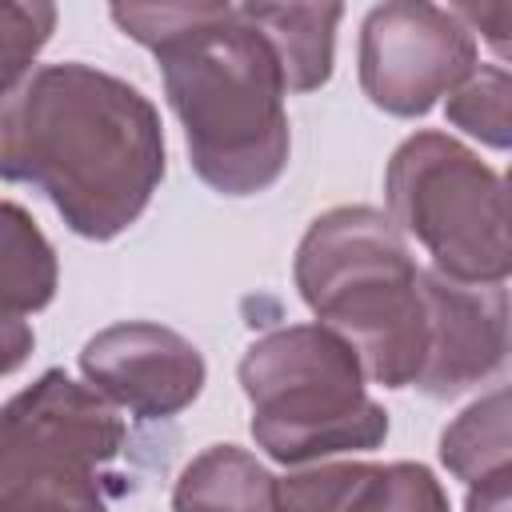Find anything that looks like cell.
Listing matches in <instances>:
<instances>
[{"instance_id":"19","label":"cell","mask_w":512,"mask_h":512,"mask_svg":"<svg viewBox=\"0 0 512 512\" xmlns=\"http://www.w3.org/2000/svg\"><path fill=\"white\" fill-rule=\"evenodd\" d=\"M456 12V20L472 32V28H480L488 40H492V48L504 56L508 52V24H512V4L508 0H488V4H456L452 8Z\"/></svg>"},{"instance_id":"10","label":"cell","mask_w":512,"mask_h":512,"mask_svg":"<svg viewBox=\"0 0 512 512\" xmlns=\"http://www.w3.org/2000/svg\"><path fill=\"white\" fill-rule=\"evenodd\" d=\"M244 12L276 52L284 84L292 92H312L328 84L336 24L344 16L340 4H244Z\"/></svg>"},{"instance_id":"16","label":"cell","mask_w":512,"mask_h":512,"mask_svg":"<svg viewBox=\"0 0 512 512\" xmlns=\"http://www.w3.org/2000/svg\"><path fill=\"white\" fill-rule=\"evenodd\" d=\"M348 512H448L440 480L412 460L372 464Z\"/></svg>"},{"instance_id":"12","label":"cell","mask_w":512,"mask_h":512,"mask_svg":"<svg viewBox=\"0 0 512 512\" xmlns=\"http://www.w3.org/2000/svg\"><path fill=\"white\" fill-rule=\"evenodd\" d=\"M56 280L60 268L48 236L20 204L0 200V312L28 316L48 308L56 296Z\"/></svg>"},{"instance_id":"15","label":"cell","mask_w":512,"mask_h":512,"mask_svg":"<svg viewBox=\"0 0 512 512\" xmlns=\"http://www.w3.org/2000/svg\"><path fill=\"white\" fill-rule=\"evenodd\" d=\"M508 100H512V80L500 64H480L460 88L448 92V120L476 136L488 148H508L512 120H508Z\"/></svg>"},{"instance_id":"4","label":"cell","mask_w":512,"mask_h":512,"mask_svg":"<svg viewBox=\"0 0 512 512\" xmlns=\"http://www.w3.org/2000/svg\"><path fill=\"white\" fill-rule=\"evenodd\" d=\"M240 388L252 404V440L280 464L368 452L388 436V412L364 392L360 356L324 324H288L252 340Z\"/></svg>"},{"instance_id":"21","label":"cell","mask_w":512,"mask_h":512,"mask_svg":"<svg viewBox=\"0 0 512 512\" xmlns=\"http://www.w3.org/2000/svg\"><path fill=\"white\" fill-rule=\"evenodd\" d=\"M508 488H512V468L496 472L468 492V512H508Z\"/></svg>"},{"instance_id":"2","label":"cell","mask_w":512,"mask_h":512,"mask_svg":"<svg viewBox=\"0 0 512 512\" xmlns=\"http://www.w3.org/2000/svg\"><path fill=\"white\" fill-rule=\"evenodd\" d=\"M108 12L156 56L196 176L224 196L272 188L288 164V84L244 4H112Z\"/></svg>"},{"instance_id":"9","label":"cell","mask_w":512,"mask_h":512,"mask_svg":"<svg viewBox=\"0 0 512 512\" xmlns=\"http://www.w3.org/2000/svg\"><path fill=\"white\" fill-rule=\"evenodd\" d=\"M420 296L428 312V348L412 388H420L432 400H452L504 368L508 360L504 284H460L440 276L436 268H420Z\"/></svg>"},{"instance_id":"13","label":"cell","mask_w":512,"mask_h":512,"mask_svg":"<svg viewBox=\"0 0 512 512\" xmlns=\"http://www.w3.org/2000/svg\"><path fill=\"white\" fill-rule=\"evenodd\" d=\"M440 460L444 468L464 480L480 484L496 472L512 468V444H508V388H496L468 404L440 436Z\"/></svg>"},{"instance_id":"1","label":"cell","mask_w":512,"mask_h":512,"mask_svg":"<svg viewBox=\"0 0 512 512\" xmlns=\"http://www.w3.org/2000/svg\"><path fill=\"white\" fill-rule=\"evenodd\" d=\"M0 176L40 188L84 240H112L164 176L152 100L92 64H48L0 100Z\"/></svg>"},{"instance_id":"3","label":"cell","mask_w":512,"mask_h":512,"mask_svg":"<svg viewBox=\"0 0 512 512\" xmlns=\"http://www.w3.org/2000/svg\"><path fill=\"white\" fill-rule=\"evenodd\" d=\"M296 288L384 388H408L428 348L420 268L400 228L364 204H344L312 220L296 248Z\"/></svg>"},{"instance_id":"8","label":"cell","mask_w":512,"mask_h":512,"mask_svg":"<svg viewBox=\"0 0 512 512\" xmlns=\"http://www.w3.org/2000/svg\"><path fill=\"white\" fill-rule=\"evenodd\" d=\"M84 380L140 420H164L188 408L204 388V356L180 332L152 320H120L80 348Z\"/></svg>"},{"instance_id":"14","label":"cell","mask_w":512,"mask_h":512,"mask_svg":"<svg viewBox=\"0 0 512 512\" xmlns=\"http://www.w3.org/2000/svg\"><path fill=\"white\" fill-rule=\"evenodd\" d=\"M0 512H108L104 476L64 464H24L0 476Z\"/></svg>"},{"instance_id":"7","label":"cell","mask_w":512,"mask_h":512,"mask_svg":"<svg viewBox=\"0 0 512 512\" xmlns=\"http://www.w3.org/2000/svg\"><path fill=\"white\" fill-rule=\"evenodd\" d=\"M124 420L88 384L44 372L0 412V476L24 464L104 472L124 452Z\"/></svg>"},{"instance_id":"6","label":"cell","mask_w":512,"mask_h":512,"mask_svg":"<svg viewBox=\"0 0 512 512\" xmlns=\"http://www.w3.org/2000/svg\"><path fill=\"white\" fill-rule=\"evenodd\" d=\"M476 68V36L452 8L392 0L364 16L360 88L388 116H424Z\"/></svg>"},{"instance_id":"18","label":"cell","mask_w":512,"mask_h":512,"mask_svg":"<svg viewBox=\"0 0 512 512\" xmlns=\"http://www.w3.org/2000/svg\"><path fill=\"white\" fill-rule=\"evenodd\" d=\"M372 464H316L276 480V512H348Z\"/></svg>"},{"instance_id":"5","label":"cell","mask_w":512,"mask_h":512,"mask_svg":"<svg viewBox=\"0 0 512 512\" xmlns=\"http://www.w3.org/2000/svg\"><path fill=\"white\" fill-rule=\"evenodd\" d=\"M384 196L388 220L432 256L440 276L460 284L508 280V192L472 148L444 132L408 136L388 160Z\"/></svg>"},{"instance_id":"11","label":"cell","mask_w":512,"mask_h":512,"mask_svg":"<svg viewBox=\"0 0 512 512\" xmlns=\"http://www.w3.org/2000/svg\"><path fill=\"white\" fill-rule=\"evenodd\" d=\"M172 512H276V476L236 444H212L180 472Z\"/></svg>"},{"instance_id":"20","label":"cell","mask_w":512,"mask_h":512,"mask_svg":"<svg viewBox=\"0 0 512 512\" xmlns=\"http://www.w3.org/2000/svg\"><path fill=\"white\" fill-rule=\"evenodd\" d=\"M32 328L24 324V316H4L0 312V376H12L28 356H32Z\"/></svg>"},{"instance_id":"17","label":"cell","mask_w":512,"mask_h":512,"mask_svg":"<svg viewBox=\"0 0 512 512\" xmlns=\"http://www.w3.org/2000/svg\"><path fill=\"white\" fill-rule=\"evenodd\" d=\"M56 8L52 4H0V100L24 84L40 48L52 40Z\"/></svg>"}]
</instances>
